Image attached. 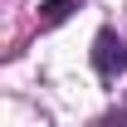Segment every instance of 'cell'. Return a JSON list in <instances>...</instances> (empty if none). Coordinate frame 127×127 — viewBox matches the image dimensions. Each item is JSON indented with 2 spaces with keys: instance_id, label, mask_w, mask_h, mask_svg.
I'll use <instances>...</instances> for the list:
<instances>
[{
  "instance_id": "obj_1",
  "label": "cell",
  "mask_w": 127,
  "mask_h": 127,
  "mask_svg": "<svg viewBox=\"0 0 127 127\" xmlns=\"http://www.w3.org/2000/svg\"><path fill=\"white\" fill-rule=\"evenodd\" d=\"M93 68L103 73V78H117V73H127V44H122V34L103 30V34L93 39Z\"/></svg>"
},
{
  "instance_id": "obj_2",
  "label": "cell",
  "mask_w": 127,
  "mask_h": 127,
  "mask_svg": "<svg viewBox=\"0 0 127 127\" xmlns=\"http://www.w3.org/2000/svg\"><path fill=\"white\" fill-rule=\"evenodd\" d=\"M73 10H78V0H44V5H39V30H54V25H64Z\"/></svg>"
}]
</instances>
